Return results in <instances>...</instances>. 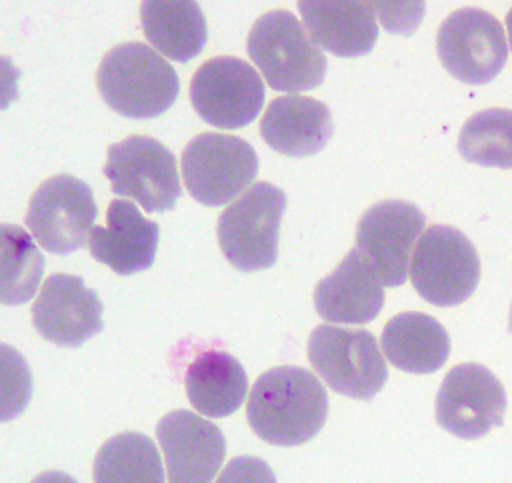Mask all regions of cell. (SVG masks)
<instances>
[{"label":"cell","instance_id":"cell-11","mask_svg":"<svg viewBox=\"0 0 512 483\" xmlns=\"http://www.w3.org/2000/svg\"><path fill=\"white\" fill-rule=\"evenodd\" d=\"M190 102L208 125L242 129L261 112L265 85L248 62L217 56L196 69L190 81Z\"/></svg>","mask_w":512,"mask_h":483},{"label":"cell","instance_id":"cell-28","mask_svg":"<svg viewBox=\"0 0 512 483\" xmlns=\"http://www.w3.org/2000/svg\"><path fill=\"white\" fill-rule=\"evenodd\" d=\"M31 483H77L75 478H71L70 474L58 472V470H48L39 474Z\"/></svg>","mask_w":512,"mask_h":483},{"label":"cell","instance_id":"cell-20","mask_svg":"<svg viewBox=\"0 0 512 483\" xmlns=\"http://www.w3.org/2000/svg\"><path fill=\"white\" fill-rule=\"evenodd\" d=\"M382 349L394 367L409 374H432L447 363L451 340L440 321L426 313H401L384 326Z\"/></svg>","mask_w":512,"mask_h":483},{"label":"cell","instance_id":"cell-5","mask_svg":"<svg viewBox=\"0 0 512 483\" xmlns=\"http://www.w3.org/2000/svg\"><path fill=\"white\" fill-rule=\"evenodd\" d=\"M311 367L330 390L357 401H373L388 382V365L374 334L321 324L307 342Z\"/></svg>","mask_w":512,"mask_h":483},{"label":"cell","instance_id":"cell-13","mask_svg":"<svg viewBox=\"0 0 512 483\" xmlns=\"http://www.w3.org/2000/svg\"><path fill=\"white\" fill-rule=\"evenodd\" d=\"M426 217L419 207L401 200L378 202L357 225V248L373 259L384 286L399 288L411 271V255Z\"/></svg>","mask_w":512,"mask_h":483},{"label":"cell","instance_id":"cell-22","mask_svg":"<svg viewBox=\"0 0 512 483\" xmlns=\"http://www.w3.org/2000/svg\"><path fill=\"white\" fill-rule=\"evenodd\" d=\"M188 401L200 414L225 418L236 413L248 393V376L227 351H204L187 368Z\"/></svg>","mask_w":512,"mask_h":483},{"label":"cell","instance_id":"cell-12","mask_svg":"<svg viewBox=\"0 0 512 483\" xmlns=\"http://www.w3.org/2000/svg\"><path fill=\"white\" fill-rule=\"evenodd\" d=\"M507 391L484 365L465 363L447 372L436 397V420L461 439H480L503 426Z\"/></svg>","mask_w":512,"mask_h":483},{"label":"cell","instance_id":"cell-2","mask_svg":"<svg viewBox=\"0 0 512 483\" xmlns=\"http://www.w3.org/2000/svg\"><path fill=\"white\" fill-rule=\"evenodd\" d=\"M96 83L104 102L131 119L160 117L181 92L177 71L144 43L114 46L100 62Z\"/></svg>","mask_w":512,"mask_h":483},{"label":"cell","instance_id":"cell-17","mask_svg":"<svg viewBox=\"0 0 512 483\" xmlns=\"http://www.w3.org/2000/svg\"><path fill=\"white\" fill-rule=\"evenodd\" d=\"M108 227H94L89 250L98 263L121 276L135 275L154 265L160 246V225L142 217L139 207L114 200L106 215Z\"/></svg>","mask_w":512,"mask_h":483},{"label":"cell","instance_id":"cell-18","mask_svg":"<svg viewBox=\"0 0 512 483\" xmlns=\"http://www.w3.org/2000/svg\"><path fill=\"white\" fill-rule=\"evenodd\" d=\"M263 140L288 158L319 154L334 135V119L328 106L309 96L275 98L259 125Z\"/></svg>","mask_w":512,"mask_h":483},{"label":"cell","instance_id":"cell-14","mask_svg":"<svg viewBox=\"0 0 512 483\" xmlns=\"http://www.w3.org/2000/svg\"><path fill=\"white\" fill-rule=\"evenodd\" d=\"M104 303L81 276H48L31 307L35 330L60 347H81L104 330Z\"/></svg>","mask_w":512,"mask_h":483},{"label":"cell","instance_id":"cell-10","mask_svg":"<svg viewBox=\"0 0 512 483\" xmlns=\"http://www.w3.org/2000/svg\"><path fill=\"white\" fill-rule=\"evenodd\" d=\"M436 41L443 68L466 85L482 87L493 81L509 60L503 25L480 8L453 12L440 25Z\"/></svg>","mask_w":512,"mask_h":483},{"label":"cell","instance_id":"cell-30","mask_svg":"<svg viewBox=\"0 0 512 483\" xmlns=\"http://www.w3.org/2000/svg\"><path fill=\"white\" fill-rule=\"evenodd\" d=\"M509 332H512V305H511V317H509Z\"/></svg>","mask_w":512,"mask_h":483},{"label":"cell","instance_id":"cell-29","mask_svg":"<svg viewBox=\"0 0 512 483\" xmlns=\"http://www.w3.org/2000/svg\"><path fill=\"white\" fill-rule=\"evenodd\" d=\"M507 31H509V41H511L512 50V8L511 12H509V16H507Z\"/></svg>","mask_w":512,"mask_h":483},{"label":"cell","instance_id":"cell-15","mask_svg":"<svg viewBox=\"0 0 512 483\" xmlns=\"http://www.w3.org/2000/svg\"><path fill=\"white\" fill-rule=\"evenodd\" d=\"M169 483H211L227 457L217 424L192 411L165 414L158 428Z\"/></svg>","mask_w":512,"mask_h":483},{"label":"cell","instance_id":"cell-25","mask_svg":"<svg viewBox=\"0 0 512 483\" xmlns=\"http://www.w3.org/2000/svg\"><path fill=\"white\" fill-rule=\"evenodd\" d=\"M457 146L468 163L512 169V110L489 108L472 115Z\"/></svg>","mask_w":512,"mask_h":483},{"label":"cell","instance_id":"cell-8","mask_svg":"<svg viewBox=\"0 0 512 483\" xmlns=\"http://www.w3.org/2000/svg\"><path fill=\"white\" fill-rule=\"evenodd\" d=\"M104 175L114 194L137 200L148 213L173 209L183 192L175 154L160 140L144 135L112 144Z\"/></svg>","mask_w":512,"mask_h":483},{"label":"cell","instance_id":"cell-6","mask_svg":"<svg viewBox=\"0 0 512 483\" xmlns=\"http://www.w3.org/2000/svg\"><path fill=\"white\" fill-rule=\"evenodd\" d=\"M409 275L420 298L436 307H457L480 284V255L465 232L432 225L417 242Z\"/></svg>","mask_w":512,"mask_h":483},{"label":"cell","instance_id":"cell-24","mask_svg":"<svg viewBox=\"0 0 512 483\" xmlns=\"http://www.w3.org/2000/svg\"><path fill=\"white\" fill-rule=\"evenodd\" d=\"M45 257L31 236L16 225H2V303L22 305L37 294Z\"/></svg>","mask_w":512,"mask_h":483},{"label":"cell","instance_id":"cell-26","mask_svg":"<svg viewBox=\"0 0 512 483\" xmlns=\"http://www.w3.org/2000/svg\"><path fill=\"white\" fill-rule=\"evenodd\" d=\"M376 16L392 33H413L424 16V2H374Z\"/></svg>","mask_w":512,"mask_h":483},{"label":"cell","instance_id":"cell-23","mask_svg":"<svg viewBox=\"0 0 512 483\" xmlns=\"http://www.w3.org/2000/svg\"><path fill=\"white\" fill-rule=\"evenodd\" d=\"M94 483H165L156 443L139 432L108 439L96 453Z\"/></svg>","mask_w":512,"mask_h":483},{"label":"cell","instance_id":"cell-7","mask_svg":"<svg viewBox=\"0 0 512 483\" xmlns=\"http://www.w3.org/2000/svg\"><path fill=\"white\" fill-rule=\"evenodd\" d=\"M181 167L188 194L204 206L217 207L254 183L259 160L244 138L204 133L188 142Z\"/></svg>","mask_w":512,"mask_h":483},{"label":"cell","instance_id":"cell-4","mask_svg":"<svg viewBox=\"0 0 512 483\" xmlns=\"http://www.w3.org/2000/svg\"><path fill=\"white\" fill-rule=\"evenodd\" d=\"M286 202L279 186L257 183L221 213L217 240L234 269L256 273L277 263Z\"/></svg>","mask_w":512,"mask_h":483},{"label":"cell","instance_id":"cell-19","mask_svg":"<svg viewBox=\"0 0 512 483\" xmlns=\"http://www.w3.org/2000/svg\"><path fill=\"white\" fill-rule=\"evenodd\" d=\"M303 25L315 43L340 58H359L373 52L378 41L374 2L302 0Z\"/></svg>","mask_w":512,"mask_h":483},{"label":"cell","instance_id":"cell-21","mask_svg":"<svg viewBox=\"0 0 512 483\" xmlns=\"http://www.w3.org/2000/svg\"><path fill=\"white\" fill-rule=\"evenodd\" d=\"M140 23L150 45L179 64L194 60L208 43L206 16L192 0L142 2Z\"/></svg>","mask_w":512,"mask_h":483},{"label":"cell","instance_id":"cell-3","mask_svg":"<svg viewBox=\"0 0 512 483\" xmlns=\"http://www.w3.org/2000/svg\"><path fill=\"white\" fill-rule=\"evenodd\" d=\"M246 46L273 91H313L325 81L328 60L292 12L275 10L261 16L254 23Z\"/></svg>","mask_w":512,"mask_h":483},{"label":"cell","instance_id":"cell-16","mask_svg":"<svg viewBox=\"0 0 512 483\" xmlns=\"http://www.w3.org/2000/svg\"><path fill=\"white\" fill-rule=\"evenodd\" d=\"M315 309L328 322L367 324L384 307V282L373 259L359 248L315 286Z\"/></svg>","mask_w":512,"mask_h":483},{"label":"cell","instance_id":"cell-1","mask_svg":"<svg viewBox=\"0 0 512 483\" xmlns=\"http://www.w3.org/2000/svg\"><path fill=\"white\" fill-rule=\"evenodd\" d=\"M328 409V393L313 372L277 367L257 378L246 416L263 441L277 447H298L323 430Z\"/></svg>","mask_w":512,"mask_h":483},{"label":"cell","instance_id":"cell-9","mask_svg":"<svg viewBox=\"0 0 512 483\" xmlns=\"http://www.w3.org/2000/svg\"><path fill=\"white\" fill-rule=\"evenodd\" d=\"M96 217L91 186L73 175H56L31 196L25 225L48 253L70 255L89 244Z\"/></svg>","mask_w":512,"mask_h":483},{"label":"cell","instance_id":"cell-27","mask_svg":"<svg viewBox=\"0 0 512 483\" xmlns=\"http://www.w3.org/2000/svg\"><path fill=\"white\" fill-rule=\"evenodd\" d=\"M215 483H277V476L265 460L236 457L225 466Z\"/></svg>","mask_w":512,"mask_h":483}]
</instances>
